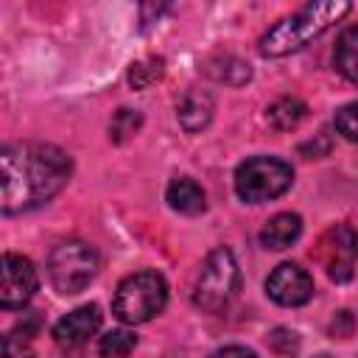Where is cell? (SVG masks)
I'll return each mask as SVG.
<instances>
[{
  "instance_id": "obj_1",
  "label": "cell",
  "mask_w": 358,
  "mask_h": 358,
  "mask_svg": "<svg viewBox=\"0 0 358 358\" xmlns=\"http://www.w3.org/2000/svg\"><path fill=\"white\" fill-rule=\"evenodd\" d=\"M3 213H25L50 201L70 179V157L50 143H11L0 154Z\"/></svg>"
},
{
  "instance_id": "obj_2",
  "label": "cell",
  "mask_w": 358,
  "mask_h": 358,
  "mask_svg": "<svg viewBox=\"0 0 358 358\" xmlns=\"http://www.w3.org/2000/svg\"><path fill=\"white\" fill-rule=\"evenodd\" d=\"M350 8H352L350 3H333V0L308 3L296 14L280 20L274 28H268V34L260 39V53L274 59V56H288L294 50H302L310 39L322 36L333 22H338L344 14H350Z\"/></svg>"
},
{
  "instance_id": "obj_3",
  "label": "cell",
  "mask_w": 358,
  "mask_h": 358,
  "mask_svg": "<svg viewBox=\"0 0 358 358\" xmlns=\"http://www.w3.org/2000/svg\"><path fill=\"white\" fill-rule=\"evenodd\" d=\"M168 302V282L157 271H137L120 280L115 299H112V313L123 324H143L151 322L157 313H162Z\"/></svg>"
},
{
  "instance_id": "obj_4",
  "label": "cell",
  "mask_w": 358,
  "mask_h": 358,
  "mask_svg": "<svg viewBox=\"0 0 358 358\" xmlns=\"http://www.w3.org/2000/svg\"><path fill=\"white\" fill-rule=\"evenodd\" d=\"M238 282H241V274H238L235 255L227 246H218L201 263V271L193 285V302L207 313H218L238 294Z\"/></svg>"
},
{
  "instance_id": "obj_5",
  "label": "cell",
  "mask_w": 358,
  "mask_h": 358,
  "mask_svg": "<svg viewBox=\"0 0 358 358\" xmlns=\"http://www.w3.org/2000/svg\"><path fill=\"white\" fill-rule=\"evenodd\" d=\"M294 182V171L288 162L277 157H249L235 171V193L246 204H260L282 196Z\"/></svg>"
},
{
  "instance_id": "obj_6",
  "label": "cell",
  "mask_w": 358,
  "mask_h": 358,
  "mask_svg": "<svg viewBox=\"0 0 358 358\" xmlns=\"http://www.w3.org/2000/svg\"><path fill=\"white\" fill-rule=\"evenodd\" d=\"M50 282L59 294H78L84 291L98 274V255L84 241H64L50 252L48 260Z\"/></svg>"
},
{
  "instance_id": "obj_7",
  "label": "cell",
  "mask_w": 358,
  "mask_h": 358,
  "mask_svg": "<svg viewBox=\"0 0 358 358\" xmlns=\"http://www.w3.org/2000/svg\"><path fill=\"white\" fill-rule=\"evenodd\" d=\"M39 288V277L36 268L28 257L17 255V252H6L3 255V282H0V305L6 310L22 308Z\"/></svg>"
},
{
  "instance_id": "obj_8",
  "label": "cell",
  "mask_w": 358,
  "mask_h": 358,
  "mask_svg": "<svg viewBox=\"0 0 358 358\" xmlns=\"http://www.w3.org/2000/svg\"><path fill=\"white\" fill-rule=\"evenodd\" d=\"M266 294L282 308H299L313 296V277L296 263H280L266 280Z\"/></svg>"
},
{
  "instance_id": "obj_9",
  "label": "cell",
  "mask_w": 358,
  "mask_h": 358,
  "mask_svg": "<svg viewBox=\"0 0 358 358\" xmlns=\"http://www.w3.org/2000/svg\"><path fill=\"white\" fill-rule=\"evenodd\" d=\"M352 235H355V232H352L350 227L338 224V227H333L330 232H324L322 241H319V252H316V255H319V260H322L327 277L336 280V282H347V280L352 277V260H355Z\"/></svg>"
},
{
  "instance_id": "obj_10",
  "label": "cell",
  "mask_w": 358,
  "mask_h": 358,
  "mask_svg": "<svg viewBox=\"0 0 358 358\" xmlns=\"http://www.w3.org/2000/svg\"><path fill=\"white\" fill-rule=\"evenodd\" d=\"M101 327V310L98 305H81L76 310H70L67 316H62L53 324V341L59 347H81L90 336H95V330Z\"/></svg>"
},
{
  "instance_id": "obj_11",
  "label": "cell",
  "mask_w": 358,
  "mask_h": 358,
  "mask_svg": "<svg viewBox=\"0 0 358 358\" xmlns=\"http://www.w3.org/2000/svg\"><path fill=\"white\" fill-rule=\"evenodd\" d=\"M213 95L201 90H187L176 103V117L185 131H201L213 120Z\"/></svg>"
},
{
  "instance_id": "obj_12",
  "label": "cell",
  "mask_w": 358,
  "mask_h": 358,
  "mask_svg": "<svg viewBox=\"0 0 358 358\" xmlns=\"http://www.w3.org/2000/svg\"><path fill=\"white\" fill-rule=\"evenodd\" d=\"M165 201H168L176 213H182V215H199V213H204V207H207L201 185H199L196 179H190V176H176V179L168 185V190H165Z\"/></svg>"
},
{
  "instance_id": "obj_13",
  "label": "cell",
  "mask_w": 358,
  "mask_h": 358,
  "mask_svg": "<svg viewBox=\"0 0 358 358\" xmlns=\"http://www.w3.org/2000/svg\"><path fill=\"white\" fill-rule=\"evenodd\" d=\"M299 235H302V218L296 213H277L260 229V243L266 249L280 252V249H288Z\"/></svg>"
},
{
  "instance_id": "obj_14",
  "label": "cell",
  "mask_w": 358,
  "mask_h": 358,
  "mask_svg": "<svg viewBox=\"0 0 358 358\" xmlns=\"http://www.w3.org/2000/svg\"><path fill=\"white\" fill-rule=\"evenodd\" d=\"M333 64L347 81L358 84V25H350L338 36L336 50H333Z\"/></svg>"
},
{
  "instance_id": "obj_15",
  "label": "cell",
  "mask_w": 358,
  "mask_h": 358,
  "mask_svg": "<svg viewBox=\"0 0 358 358\" xmlns=\"http://www.w3.org/2000/svg\"><path fill=\"white\" fill-rule=\"evenodd\" d=\"M308 115V106L299 98H280L266 109V120L277 129V131H291L296 129Z\"/></svg>"
},
{
  "instance_id": "obj_16",
  "label": "cell",
  "mask_w": 358,
  "mask_h": 358,
  "mask_svg": "<svg viewBox=\"0 0 358 358\" xmlns=\"http://www.w3.org/2000/svg\"><path fill=\"white\" fill-rule=\"evenodd\" d=\"M207 73L215 78V81H224V84H246L252 70L246 62L235 59V56H215L207 62Z\"/></svg>"
},
{
  "instance_id": "obj_17",
  "label": "cell",
  "mask_w": 358,
  "mask_h": 358,
  "mask_svg": "<svg viewBox=\"0 0 358 358\" xmlns=\"http://www.w3.org/2000/svg\"><path fill=\"white\" fill-rule=\"evenodd\" d=\"M162 76H165V59L162 56H145V59H137L129 67V76L126 78H129V87L131 90H148Z\"/></svg>"
},
{
  "instance_id": "obj_18",
  "label": "cell",
  "mask_w": 358,
  "mask_h": 358,
  "mask_svg": "<svg viewBox=\"0 0 358 358\" xmlns=\"http://www.w3.org/2000/svg\"><path fill=\"white\" fill-rule=\"evenodd\" d=\"M134 347H137V336L129 330H109L98 341V350L103 358H126Z\"/></svg>"
},
{
  "instance_id": "obj_19",
  "label": "cell",
  "mask_w": 358,
  "mask_h": 358,
  "mask_svg": "<svg viewBox=\"0 0 358 358\" xmlns=\"http://www.w3.org/2000/svg\"><path fill=\"white\" fill-rule=\"evenodd\" d=\"M143 126V115L134 109H117L112 123H109V140L112 143H126L131 134H137V129Z\"/></svg>"
},
{
  "instance_id": "obj_20",
  "label": "cell",
  "mask_w": 358,
  "mask_h": 358,
  "mask_svg": "<svg viewBox=\"0 0 358 358\" xmlns=\"http://www.w3.org/2000/svg\"><path fill=\"white\" fill-rule=\"evenodd\" d=\"M36 324L25 327L22 330H11L6 338H3V358H34V350H31V333H34Z\"/></svg>"
},
{
  "instance_id": "obj_21",
  "label": "cell",
  "mask_w": 358,
  "mask_h": 358,
  "mask_svg": "<svg viewBox=\"0 0 358 358\" xmlns=\"http://www.w3.org/2000/svg\"><path fill=\"white\" fill-rule=\"evenodd\" d=\"M336 129L341 137L358 143V101H352L336 112Z\"/></svg>"
},
{
  "instance_id": "obj_22",
  "label": "cell",
  "mask_w": 358,
  "mask_h": 358,
  "mask_svg": "<svg viewBox=\"0 0 358 358\" xmlns=\"http://www.w3.org/2000/svg\"><path fill=\"white\" fill-rule=\"evenodd\" d=\"M268 344L277 350V352H282V355H288V352H294L296 350V333L294 330H285V327H280V330H274L271 336H268Z\"/></svg>"
},
{
  "instance_id": "obj_23",
  "label": "cell",
  "mask_w": 358,
  "mask_h": 358,
  "mask_svg": "<svg viewBox=\"0 0 358 358\" xmlns=\"http://www.w3.org/2000/svg\"><path fill=\"white\" fill-rule=\"evenodd\" d=\"M210 358H257L252 350H246V347H238V344H232V347H221V350H215Z\"/></svg>"
},
{
  "instance_id": "obj_24",
  "label": "cell",
  "mask_w": 358,
  "mask_h": 358,
  "mask_svg": "<svg viewBox=\"0 0 358 358\" xmlns=\"http://www.w3.org/2000/svg\"><path fill=\"white\" fill-rule=\"evenodd\" d=\"M352 252H355V257H358V232L352 235Z\"/></svg>"
}]
</instances>
